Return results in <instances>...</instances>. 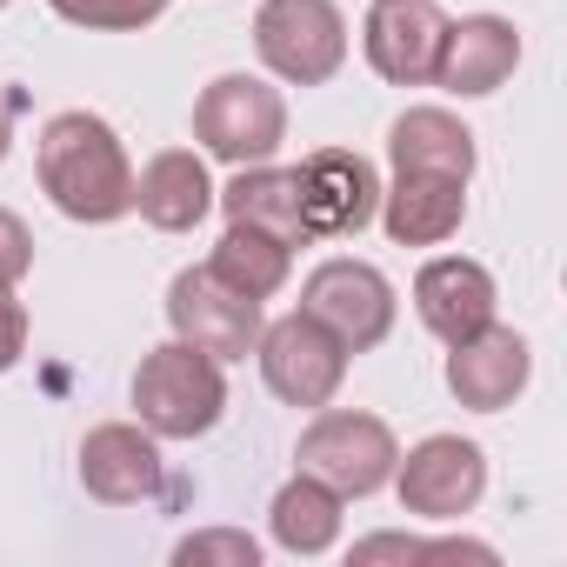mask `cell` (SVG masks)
Instances as JSON below:
<instances>
[{
  "label": "cell",
  "instance_id": "22",
  "mask_svg": "<svg viewBox=\"0 0 567 567\" xmlns=\"http://www.w3.org/2000/svg\"><path fill=\"white\" fill-rule=\"evenodd\" d=\"M48 8L74 28H94V34H134V28H154L167 14V0H48Z\"/></svg>",
  "mask_w": 567,
  "mask_h": 567
},
{
  "label": "cell",
  "instance_id": "23",
  "mask_svg": "<svg viewBox=\"0 0 567 567\" xmlns=\"http://www.w3.org/2000/svg\"><path fill=\"white\" fill-rule=\"evenodd\" d=\"M174 560H181V567H200V560L254 567V560H260V540H254V534H240V527H207V534H187V540L174 547Z\"/></svg>",
  "mask_w": 567,
  "mask_h": 567
},
{
  "label": "cell",
  "instance_id": "24",
  "mask_svg": "<svg viewBox=\"0 0 567 567\" xmlns=\"http://www.w3.org/2000/svg\"><path fill=\"white\" fill-rule=\"evenodd\" d=\"M28 267H34V234H28L21 214L0 207V288H21Z\"/></svg>",
  "mask_w": 567,
  "mask_h": 567
},
{
  "label": "cell",
  "instance_id": "9",
  "mask_svg": "<svg viewBox=\"0 0 567 567\" xmlns=\"http://www.w3.org/2000/svg\"><path fill=\"white\" fill-rule=\"evenodd\" d=\"M388 487L401 494V507L414 520H461L487 494V454L474 441H461V434H427L421 447H408L394 461Z\"/></svg>",
  "mask_w": 567,
  "mask_h": 567
},
{
  "label": "cell",
  "instance_id": "4",
  "mask_svg": "<svg viewBox=\"0 0 567 567\" xmlns=\"http://www.w3.org/2000/svg\"><path fill=\"white\" fill-rule=\"evenodd\" d=\"M254 54L288 87H328L348 61V21L334 0H260Z\"/></svg>",
  "mask_w": 567,
  "mask_h": 567
},
{
  "label": "cell",
  "instance_id": "12",
  "mask_svg": "<svg viewBox=\"0 0 567 567\" xmlns=\"http://www.w3.org/2000/svg\"><path fill=\"white\" fill-rule=\"evenodd\" d=\"M527 374H534V348L514 328H501V321H487L481 334H467V341L447 348V394L461 408H474V414L514 408L520 388H527Z\"/></svg>",
  "mask_w": 567,
  "mask_h": 567
},
{
  "label": "cell",
  "instance_id": "6",
  "mask_svg": "<svg viewBox=\"0 0 567 567\" xmlns=\"http://www.w3.org/2000/svg\"><path fill=\"white\" fill-rule=\"evenodd\" d=\"M254 361H260L267 394L288 401V408H328L348 381V348L301 308L280 315V321H260Z\"/></svg>",
  "mask_w": 567,
  "mask_h": 567
},
{
  "label": "cell",
  "instance_id": "25",
  "mask_svg": "<svg viewBox=\"0 0 567 567\" xmlns=\"http://www.w3.org/2000/svg\"><path fill=\"white\" fill-rule=\"evenodd\" d=\"M21 354H28V308H21L14 288H0V374H8Z\"/></svg>",
  "mask_w": 567,
  "mask_h": 567
},
{
  "label": "cell",
  "instance_id": "3",
  "mask_svg": "<svg viewBox=\"0 0 567 567\" xmlns=\"http://www.w3.org/2000/svg\"><path fill=\"white\" fill-rule=\"evenodd\" d=\"M301 474H315L321 487H334L341 501H368L394 481V461H401V441L381 414H361V408H315V421L301 427V447H295Z\"/></svg>",
  "mask_w": 567,
  "mask_h": 567
},
{
  "label": "cell",
  "instance_id": "16",
  "mask_svg": "<svg viewBox=\"0 0 567 567\" xmlns=\"http://www.w3.org/2000/svg\"><path fill=\"white\" fill-rule=\"evenodd\" d=\"M134 207L147 227L161 234H194L207 214H214V181H207V161L194 147H161L141 174H134Z\"/></svg>",
  "mask_w": 567,
  "mask_h": 567
},
{
  "label": "cell",
  "instance_id": "8",
  "mask_svg": "<svg viewBox=\"0 0 567 567\" xmlns=\"http://www.w3.org/2000/svg\"><path fill=\"white\" fill-rule=\"evenodd\" d=\"M167 328H174V341H187L214 361H247L260 341V301L234 295L214 267H181L167 288Z\"/></svg>",
  "mask_w": 567,
  "mask_h": 567
},
{
  "label": "cell",
  "instance_id": "11",
  "mask_svg": "<svg viewBox=\"0 0 567 567\" xmlns=\"http://www.w3.org/2000/svg\"><path fill=\"white\" fill-rule=\"evenodd\" d=\"M441 34H447V14L434 0H374L361 48H368V68L388 87H427L434 61H441Z\"/></svg>",
  "mask_w": 567,
  "mask_h": 567
},
{
  "label": "cell",
  "instance_id": "15",
  "mask_svg": "<svg viewBox=\"0 0 567 567\" xmlns=\"http://www.w3.org/2000/svg\"><path fill=\"white\" fill-rule=\"evenodd\" d=\"M81 487L107 507H134L161 494V441L134 421H101L81 441Z\"/></svg>",
  "mask_w": 567,
  "mask_h": 567
},
{
  "label": "cell",
  "instance_id": "28",
  "mask_svg": "<svg viewBox=\"0 0 567 567\" xmlns=\"http://www.w3.org/2000/svg\"><path fill=\"white\" fill-rule=\"evenodd\" d=\"M0 8H8V0H0Z\"/></svg>",
  "mask_w": 567,
  "mask_h": 567
},
{
  "label": "cell",
  "instance_id": "18",
  "mask_svg": "<svg viewBox=\"0 0 567 567\" xmlns=\"http://www.w3.org/2000/svg\"><path fill=\"white\" fill-rule=\"evenodd\" d=\"M388 161L394 174H441V181H474V134L447 107H408L388 127Z\"/></svg>",
  "mask_w": 567,
  "mask_h": 567
},
{
  "label": "cell",
  "instance_id": "2",
  "mask_svg": "<svg viewBox=\"0 0 567 567\" xmlns=\"http://www.w3.org/2000/svg\"><path fill=\"white\" fill-rule=\"evenodd\" d=\"M134 414L154 441H200L220 427L227 414V374L214 354L187 348V341H161L154 354H141L134 374Z\"/></svg>",
  "mask_w": 567,
  "mask_h": 567
},
{
  "label": "cell",
  "instance_id": "1",
  "mask_svg": "<svg viewBox=\"0 0 567 567\" xmlns=\"http://www.w3.org/2000/svg\"><path fill=\"white\" fill-rule=\"evenodd\" d=\"M34 174H41V194L81 220V227H107L121 214H134V167H127V147L121 134L87 114V107H68L41 127L34 141Z\"/></svg>",
  "mask_w": 567,
  "mask_h": 567
},
{
  "label": "cell",
  "instance_id": "27",
  "mask_svg": "<svg viewBox=\"0 0 567 567\" xmlns=\"http://www.w3.org/2000/svg\"><path fill=\"white\" fill-rule=\"evenodd\" d=\"M14 107H21V101L0 87V161H8V147H14Z\"/></svg>",
  "mask_w": 567,
  "mask_h": 567
},
{
  "label": "cell",
  "instance_id": "21",
  "mask_svg": "<svg viewBox=\"0 0 567 567\" xmlns=\"http://www.w3.org/2000/svg\"><path fill=\"white\" fill-rule=\"evenodd\" d=\"M267 534L288 547V554H328L334 540H341V494L334 487H321L315 474H295L288 487L274 494V507H267Z\"/></svg>",
  "mask_w": 567,
  "mask_h": 567
},
{
  "label": "cell",
  "instance_id": "17",
  "mask_svg": "<svg viewBox=\"0 0 567 567\" xmlns=\"http://www.w3.org/2000/svg\"><path fill=\"white\" fill-rule=\"evenodd\" d=\"M374 220H381L388 240H401V247H441V240H454L461 220H467V181L394 174V187H381Z\"/></svg>",
  "mask_w": 567,
  "mask_h": 567
},
{
  "label": "cell",
  "instance_id": "5",
  "mask_svg": "<svg viewBox=\"0 0 567 567\" xmlns=\"http://www.w3.org/2000/svg\"><path fill=\"white\" fill-rule=\"evenodd\" d=\"M194 141H200V154H214L227 167L274 161V147L288 141V101L260 74H220L194 101Z\"/></svg>",
  "mask_w": 567,
  "mask_h": 567
},
{
  "label": "cell",
  "instance_id": "26",
  "mask_svg": "<svg viewBox=\"0 0 567 567\" xmlns=\"http://www.w3.org/2000/svg\"><path fill=\"white\" fill-rule=\"evenodd\" d=\"M348 560L354 567H368V560H421V540L414 534H368V540H354Z\"/></svg>",
  "mask_w": 567,
  "mask_h": 567
},
{
  "label": "cell",
  "instance_id": "13",
  "mask_svg": "<svg viewBox=\"0 0 567 567\" xmlns=\"http://www.w3.org/2000/svg\"><path fill=\"white\" fill-rule=\"evenodd\" d=\"M520 68V34L501 14H461L441 34V61H434V87L454 101H481L494 87H507Z\"/></svg>",
  "mask_w": 567,
  "mask_h": 567
},
{
  "label": "cell",
  "instance_id": "14",
  "mask_svg": "<svg viewBox=\"0 0 567 567\" xmlns=\"http://www.w3.org/2000/svg\"><path fill=\"white\" fill-rule=\"evenodd\" d=\"M494 301H501L494 295V274L481 260H467V254H441V260H427L414 274V315L447 348L467 341V334H481L494 321Z\"/></svg>",
  "mask_w": 567,
  "mask_h": 567
},
{
  "label": "cell",
  "instance_id": "7",
  "mask_svg": "<svg viewBox=\"0 0 567 567\" xmlns=\"http://www.w3.org/2000/svg\"><path fill=\"white\" fill-rule=\"evenodd\" d=\"M301 315H315L348 354H368L394 334V280L368 260H321L301 280Z\"/></svg>",
  "mask_w": 567,
  "mask_h": 567
},
{
  "label": "cell",
  "instance_id": "10",
  "mask_svg": "<svg viewBox=\"0 0 567 567\" xmlns=\"http://www.w3.org/2000/svg\"><path fill=\"white\" fill-rule=\"evenodd\" d=\"M295 194H301V220H308V240H348L374 220L381 207V174L368 154L354 147H315L301 167H295Z\"/></svg>",
  "mask_w": 567,
  "mask_h": 567
},
{
  "label": "cell",
  "instance_id": "20",
  "mask_svg": "<svg viewBox=\"0 0 567 567\" xmlns=\"http://www.w3.org/2000/svg\"><path fill=\"white\" fill-rule=\"evenodd\" d=\"M207 267L227 280L234 295L274 301L280 288H288V274H295V247L274 240V234H260V227H247V220H227V234H220V247H214Z\"/></svg>",
  "mask_w": 567,
  "mask_h": 567
},
{
  "label": "cell",
  "instance_id": "19",
  "mask_svg": "<svg viewBox=\"0 0 567 567\" xmlns=\"http://www.w3.org/2000/svg\"><path fill=\"white\" fill-rule=\"evenodd\" d=\"M214 200L227 207V220H247L274 240H288V247H308V220H301V194H295V167H234L227 187H214Z\"/></svg>",
  "mask_w": 567,
  "mask_h": 567
}]
</instances>
